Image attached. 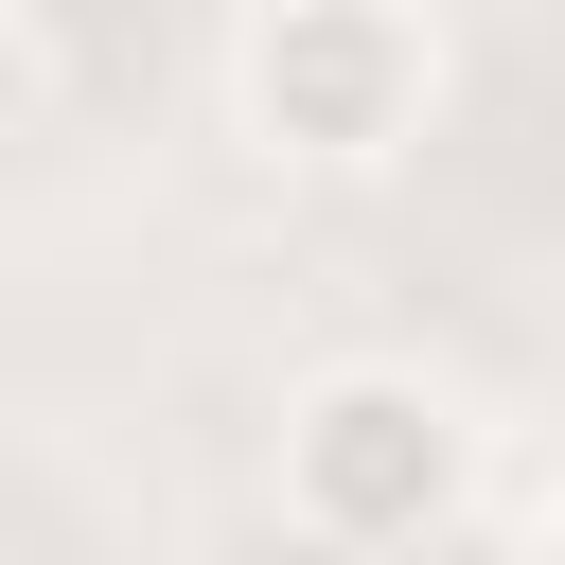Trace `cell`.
I'll use <instances>...</instances> for the list:
<instances>
[{
    "label": "cell",
    "mask_w": 565,
    "mask_h": 565,
    "mask_svg": "<svg viewBox=\"0 0 565 565\" xmlns=\"http://www.w3.org/2000/svg\"><path fill=\"white\" fill-rule=\"evenodd\" d=\"M265 494H282V530H300L318 565H406V547H441V530L477 512V424H459L441 371L335 353V371L282 388V459H265Z\"/></svg>",
    "instance_id": "1"
},
{
    "label": "cell",
    "mask_w": 565,
    "mask_h": 565,
    "mask_svg": "<svg viewBox=\"0 0 565 565\" xmlns=\"http://www.w3.org/2000/svg\"><path fill=\"white\" fill-rule=\"evenodd\" d=\"M230 141L282 159V177H388L424 124H441V18L406 0H247L230 53Z\"/></svg>",
    "instance_id": "2"
},
{
    "label": "cell",
    "mask_w": 565,
    "mask_h": 565,
    "mask_svg": "<svg viewBox=\"0 0 565 565\" xmlns=\"http://www.w3.org/2000/svg\"><path fill=\"white\" fill-rule=\"evenodd\" d=\"M35 124H53V35H35V18L0 0V159H18Z\"/></svg>",
    "instance_id": "3"
},
{
    "label": "cell",
    "mask_w": 565,
    "mask_h": 565,
    "mask_svg": "<svg viewBox=\"0 0 565 565\" xmlns=\"http://www.w3.org/2000/svg\"><path fill=\"white\" fill-rule=\"evenodd\" d=\"M530 565H565V494H547V512H530Z\"/></svg>",
    "instance_id": "4"
}]
</instances>
